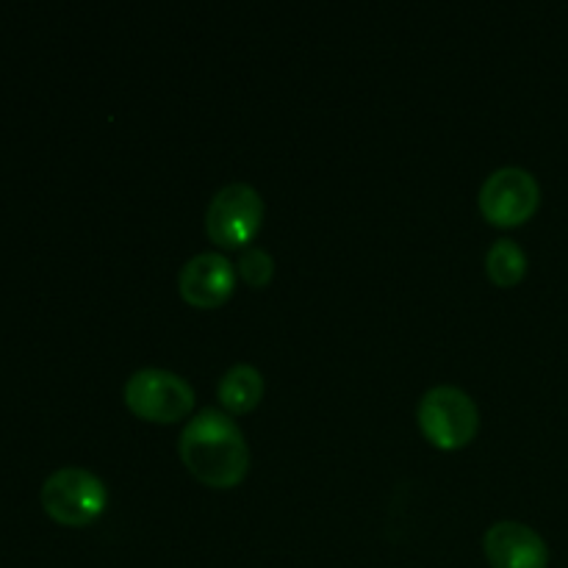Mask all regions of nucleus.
<instances>
[{
    "label": "nucleus",
    "instance_id": "f257e3e1",
    "mask_svg": "<svg viewBox=\"0 0 568 568\" xmlns=\"http://www.w3.org/2000/svg\"><path fill=\"white\" fill-rule=\"evenodd\" d=\"M178 453L186 469L211 488H233L250 469L247 438L220 408H200L183 425Z\"/></svg>",
    "mask_w": 568,
    "mask_h": 568
},
{
    "label": "nucleus",
    "instance_id": "f03ea898",
    "mask_svg": "<svg viewBox=\"0 0 568 568\" xmlns=\"http://www.w3.org/2000/svg\"><path fill=\"white\" fill-rule=\"evenodd\" d=\"M422 433L438 449H460L477 436L480 410L477 403L458 386H433L422 394L416 408Z\"/></svg>",
    "mask_w": 568,
    "mask_h": 568
},
{
    "label": "nucleus",
    "instance_id": "7ed1b4c3",
    "mask_svg": "<svg viewBox=\"0 0 568 568\" xmlns=\"http://www.w3.org/2000/svg\"><path fill=\"white\" fill-rule=\"evenodd\" d=\"M125 405L136 416L159 425H172L194 408V388L178 372L161 366H144L125 381Z\"/></svg>",
    "mask_w": 568,
    "mask_h": 568
},
{
    "label": "nucleus",
    "instance_id": "20e7f679",
    "mask_svg": "<svg viewBox=\"0 0 568 568\" xmlns=\"http://www.w3.org/2000/svg\"><path fill=\"white\" fill-rule=\"evenodd\" d=\"M42 508L50 519L83 527L98 519L109 503V488L94 471L83 466H61L42 483Z\"/></svg>",
    "mask_w": 568,
    "mask_h": 568
},
{
    "label": "nucleus",
    "instance_id": "39448f33",
    "mask_svg": "<svg viewBox=\"0 0 568 568\" xmlns=\"http://www.w3.org/2000/svg\"><path fill=\"white\" fill-rule=\"evenodd\" d=\"M264 222V197L244 181L225 183L211 197L205 211V231L211 242L227 250H244Z\"/></svg>",
    "mask_w": 568,
    "mask_h": 568
},
{
    "label": "nucleus",
    "instance_id": "423d86ee",
    "mask_svg": "<svg viewBox=\"0 0 568 568\" xmlns=\"http://www.w3.org/2000/svg\"><path fill=\"white\" fill-rule=\"evenodd\" d=\"M477 203L488 222L497 227H516L536 214L541 203V186L525 166H499L483 181Z\"/></svg>",
    "mask_w": 568,
    "mask_h": 568
},
{
    "label": "nucleus",
    "instance_id": "0eeeda50",
    "mask_svg": "<svg viewBox=\"0 0 568 568\" xmlns=\"http://www.w3.org/2000/svg\"><path fill=\"white\" fill-rule=\"evenodd\" d=\"M236 288V266L220 250L192 255L178 272V292L194 308H216Z\"/></svg>",
    "mask_w": 568,
    "mask_h": 568
},
{
    "label": "nucleus",
    "instance_id": "6e6552de",
    "mask_svg": "<svg viewBox=\"0 0 568 568\" xmlns=\"http://www.w3.org/2000/svg\"><path fill=\"white\" fill-rule=\"evenodd\" d=\"M483 549L491 568H547L549 547L530 525L505 519L483 536Z\"/></svg>",
    "mask_w": 568,
    "mask_h": 568
},
{
    "label": "nucleus",
    "instance_id": "1a4fd4ad",
    "mask_svg": "<svg viewBox=\"0 0 568 568\" xmlns=\"http://www.w3.org/2000/svg\"><path fill=\"white\" fill-rule=\"evenodd\" d=\"M264 375L253 364H233L225 375L220 377L216 397L220 405L231 414H247L264 399Z\"/></svg>",
    "mask_w": 568,
    "mask_h": 568
},
{
    "label": "nucleus",
    "instance_id": "9d476101",
    "mask_svg": "<svg viewBox=\"0 0 568 568\" xmlns=\"http://www.w3.org/2000/svg\"><path fill=\"white\" fill-rule=\"evenodd\" d=\"M486 272L497 286H516L527 275V253L514 239H497L486 253Z\"/></svg>",
    "mask_w": 568,
    "mask_h": 568
},
{
    "label": "nucleus",
    "instance_id": "9b49d317",
    "mask_svg": "<svg viewBox=\"0 0 568 568\" xmlns=\"http://www.w3.org/2000/svg\"><path fill=\"white\" fill-rule=\"evenodd\" d=\"M236 275H242L247 286L264 288L272 281V275H275V258L264 247H258V244H247L236 264Z\"/></svg>",
    "mask_w": 568,
    "mask_h": 568
}]
</instances>
